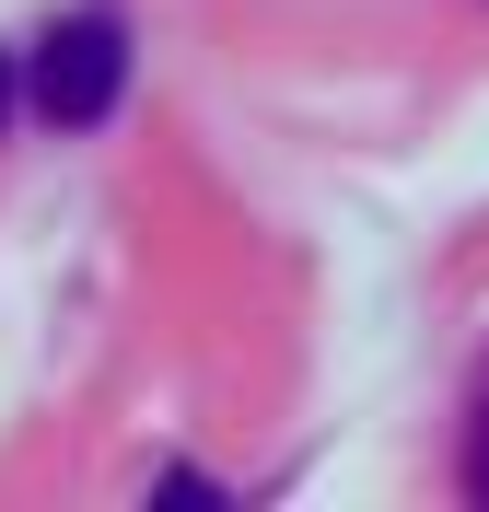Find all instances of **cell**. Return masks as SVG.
<instances>
[{
	"instance_id": "277c9868",
	"label": "cell",
	"mask_w": 489,
	"mask_h": 512,
	"mask_svg": "<svg viewBox=\"0 0 489 512\" xmlns=\"http://www.w3.org/2000/svg\"><path fill=\"white\" fill-rule=\"evenodd\" d=\"M12 105H24V70H12V59H0V117H12Z\"/></svg>"
},
{
	"instance_id": "3957f363",
	"label": "cell",
	"mask_w": 489,
	"mask_h": 512,
	"mask_svg": "<svg viewBox=\"0 0 489 512\" xmlns=\"http://www.w3.org/2000/svg\"><path fill=\"white\" fill-rule=\"evenodd\" d=\"M466 489L489 501V419H478V443H466Z\"/></svg>"
},
{
	"instance_id": "7a4b0ae2",
	"label": "cell",
	"mask_w": 489,
	"mask_h": 512,
	"mask_svg": "<svg viewBox=\"0 0 489 512\" xmlns=\"http://www.w3.org/2000/svg\"><path fill=\"white\" fill-rule=\"evenodd\" d=\"M152 501H163V512H198V501L222 512V478H198V466H163V478H152Z\"/></svg>"
},
{
	"instance_id": "6da1fadb",
	"label": "cell",
	"mask_w": 489,
	"mask_h": 512,
	"mask_svg": "<svg viewBox=\"0 0 489 512\" xmlns=\"http://www.w3.org/2000/svg\"><path fill=\"white\" fill-rule=\"evenodd\" d=\"M117 94H129V24H117V12H70V24H47L24 47V105L47 128L117 117Z\"/></svg>"
}]
</instances>
